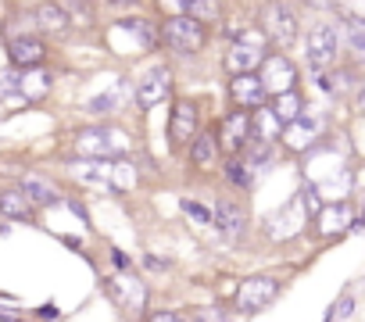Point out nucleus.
I'll use <instances>...</instances> for the list:
<instances>
[{
    "instance_id": "393cba45",
    "label": "nucleus",
    "mask_w": 365,
    "mask_h": 322,
    "mask_svg": "<svg viewBox=\"0 0 365 322\" xmlns=\"http://www.w3.org/2000/svg\"><path fill=\"white\" fill-rule=\"evenodd\" d=\"M22 90V76L19 72H0V100H8Z\"/></svg>"
},
{
    "instance_id": "f257e3e1",
    "label": "nucleus",
    "mask_w": 365,
    "mask_h": 322,
    "mask_svg": "<svg viewBox=\"0 0 365 322\" xmlns=\"http://www.w3.org/2000/svg\"><path fill=\"white\" fill-rule=\"evenodd\" d=\"M208 33H205V22L190 19V15H182V19H172L165 22V43L179 54H197L205 47Z\"/></svg>"
},
{
    "instance_id": "cd10ccee",
    "label": "nucleus",
    "mask_w": 365,
    "mask_h": 322,
    "mask_svg": "<svg viewBox=\"0 0 365 322\" xmlns=\"http://www.w3.org/2000/svg\"><path fill=\"white\" fill-rule=\"evenodd\" d=\"M329 315H333V318H336V315H340V318H347V315H351V297H344V301H340V308H333Z\"/></svg>"
},
{
    "instance_id": "f3484780",
    "label": "nucleus",
    "mask_w": 365,
    "mask_h": 322,
    "mask_svg": "<svg viewBox=\"0 0 365 322\" xmlns=\"http://www.w3.org/2000/svg\"><path fill=\"white\" fill-rule=\"evenodd\" d=\"M33 208V201L22 194V190H4L0 194V215H8V219H26Z\"/></svg>"
},
{
    "instance_id": "6ab92c4d",
    "label": "nucleus",
    "mask_w": 365,
    "mask_h": 322,
    "mask_svg": "<svg viewBox=\"0 0 365 322\" xmlns=\"http://www.w3.org/2000/svg\"><path fill=\"white\" fill-rule=\"evenodd\" d=\"M36 22H40V29H47V33H61V29H68V15H65L58 4H43V8L36 11Z\"/></svg>"
},
{
    "instance_id": "5701e85b",
    "label": "nucleus",
    "mask_w": 365,
    "mask_h": 322,
    "mask_svg": "<svg viewBox=\"0 0 365 322\" xmlns=\"http://www.w3.org/2000/svg\"><path fill=\"white\" fill-rule=\"evenodd\" d=\"M194 161H197L201 169H208V165H212V161H215V136H208V133H205V136H197V140H194Z\"/></svg>"
},
{
    "instance_id": "20e7f679",
    "label": "nucleus",
    "mask_w": 365,
    "mask_h": 322,
    "mask_svg": "<svg viewBox=\"0 0 365 322\" xmlns=\"http://www.w3.org/2000/svg\"><path fill=\"white\" fill-rule=\"evenodd\" d=\"M76 176L97 190H125L129 187V172H115L111 157H93V161H83L76 165Z\"/></svg>"
},
{
    "instance_id": "9b49d317",
    "label": "nucleus",
    "mask_w": 365,
    "mask_h": 322,
    "mask_svg": "<svg viewBox=\"0 0 365 322\" xmlns=\"http://www.w3.org/2000/svg\"><path fill=\"white\" fill-rule=\"evenodd\" d=\"M194 129H197V104H194V100H179V104H175V115H172V125H168L172 143L194 140Z\"/></svg>"
},
{
    "instance_id": "0eeeda50",
    "label": "nucleus",
    "mask_w": 365,
    "mask_h": 322,
    "mask_svg": "<svg viewBox=\"0 0 365 322\" xmlns=\"http://www.w3.org/2000/svg\"><path fill=\"white\" fill-rule=\"evenodd\" d=\"M265 58V47H262V40H255V36H240L233 47H230V54H226V72L233 76V72H255V65Z\"/></svg>"
},
{
    "instance_id": "aec40b11",
    "label": "nucleus",
    "mask_w": 365,
    "mask_h": 322,
    "mask_svg": "<svg viewBox=\"0 0 365 322\" xmlns=\"http://www.w3.org/2000/svg\"><path fill=\"white\" fill-rule=\"evenodd\" d=\"M182 8H187V15L197 19V22H215L219 19V0H182Z\"/></svg>"
},
{
    "instance_id": "4468645a",
    "label": "nucleus",
    "mask_w": 365,
    "mask_h": 322,
    "mask_svg": "<svg viewBox=\"0 0 365 322\" xmlns=\"http://www.w3.org/2000/svg\"><path fill=\"white\" fill-rule=\"evenodd\" d=\"M219 133H222L219 140H222V147H226V150H240V147H244V140L251 136V118H247L244 111H237V115H230V118L222 122V129H219Z\"/></svg>"
},
{
    "instance_id": "b1692460",
    "label": "nucleus",
    "mask_w": 365,
    "mask_h": 322,
    "mask_svg": "<svg viewBox=\"0 0 365 322\" xmlns=\"http://www.w3.org/2000/svg\"><path fill=\"white\" fill-rule=\"evenodd\" d=\"M347 40H351V51L354 54H361L365 51V29H361V19H347Z\"/></svg>"
},
{
    "instance_id": "423d86ee",
    "label": "nucleus",
    "mask_w": 365,
    "mask_h": 322,
    "mask_svg": "<svg viewBox=\"0 0 365 322\" xmlns=\"http://www.w3.org/2000/svg\"><path fill=\"white\" fill-rule=\"evenodd\" d=\"M276 294H279V279H272V276H251V279L240 286L237 304H240L244 311H262L265 304H272Z\"/></svg>"
},
{
    "instance_id": "dca6fc26",
    "label": "nucleus",
    "mask_w": 365,
    "mask_h": 322,
    "mask_svg": "<svg viewBox=\"0 0 365 322\" xmlns=\"http://www.w3.org/2000/svg\"><path fill=\"white\" fill-rule=\"evenodd\" d=\"M33 204H58V190L47 183V180H40V176H22V187H19Z\"/></svg>"
},
{
    "instance_id": "1a4fd4ad",
    "label": "nucleus",
    "mask_w": 365,
    "mask_h": 322,
    "mask_svg": "<svg viewBox=\"0 0 365 322\" xmlns=\"http://www.w3.org/2000/svg\"><path fill=\"white\" fill-rule=\"evenodd\" d=\"M168 86H172V72H168V68H150V72L140 79V86H136L140 108H154L158 100H165Z\"/></svg>"
},
{
    "instance_id": "f8f14e48",
    "label": "nucleus",
    "mask_w": 365,
    "mask_h": 322,
    "mask_svg": "<svg viewBox=\"0 0 365 322\" xmlns=\"http://www.w3.org/2000/svg\"><path fill=\"white\" fill-rule=\"evenodd\" d=\"M262 61H265V76H262V86L265 90H276L279 93V90H290L294 86V65L287 58L276 54V58H262Z\"/></svg>"
},
{
    "instance_id": "2eb2a0df",
    "label": "nucleus",
    "mask_w": 365,
    "mask_h": 322,
    "mask_svg": "<svg viewBox=\"0 0 365 322\" xmlns=\"http://www.w3.org/2000/svg\"><path fill=\"white\" fill-rule=\"evenodd\" d=\"M215 222H219V229H222L226 240H237L244 233V212L233 201H219L215 204Z\"/></svg>"
},
{
    "instance_id": "f03ea898",
    "label": "nucleus",
    "mask_w": 365,
    "mask_h": 322,
    "mask_svg": "<svg viewBox=\"0 0 365 322\" xmlns=\"http://www.w3.org/2000/svg\"><path fill=\"white\" fill-rule=\"evenodd\" d=\"M79 154L86 157H122L129 150L125 136H118V129H83L76 136Z\"/></svg>"
},
{
    "instance_id": "6e6552de",
    "label": "nucleus",
    "mask_w": 365,
    "mask_h": 322,
    "mask_svg": "<svg viewBox=\"0 0 365 322\" xmlns=\"http://www.w3.org/2000/svg\"><path fill=\"white\" fill-rule=\"evenodd\" d=\"M265 86H262V76L255 72H233V83H230V97L233 104L240 108H262L265 104Z\"/></svg>"
},
{
    "instance_id": "a211bd4d",
    "label": "nucleus",
    "mask_w": 365,
    "mask_h": 322,
    "mask_svg": "<svg viewBox=\"0 0 365 322\" xmlns=\"http://www.w3.org/2000/svg\"><path fill=\"white\" fill-rule=\"evenodd\" d=\"M269 111H272L279 122H290V118H297V115H301V97H297L294 90H279V93H276V100L269 104Z\"/></svg>"
},
{
    "instance_id": "c85d7f7f",
    "label": "nucleus",
    "mask_w": 365,
    "mask_h": 322,
    "mask_svg": "<svg viewBox=\"0 0 365 322\" xmlns=\"http://www.w3.org/2000/svg\"><path fill=\"white\" fill-rule=\"evenodd\" d=\"M304 4H315V8H326V4H333V0H304Z\"/></svg>"
},
{
    "instance_id": "412c9836",
    "label": "nucleus",
    "mask_w": 365,
    "mask_h": 322,
    "mask_svg": "<svg viewBox=\"0 0 365 322\" xmlns=\"http://www.w3.org/2000/svg\"><path fill=\"white\" fill-rule=\"evenodd\" d=\"M312 136H315V122H304L301 115L290 118V133H287L290 147H304V143H312Z\"/></svg>"
},
{
    "instance_id": "39448f33",
    "label": "nucleus",
    "mask_w": 365,
    "mask_h": 322,
    "mask_svg": "<svg viewBox=\"0 0 365 322\" xmlns=\"http://www.w3.org/2000/svg\"><path fill=\"white\" fill-rule=\"evenodd\" d=\"M336 61V29L333 26H315L308 33V65L315 72H326Z\"/></svg>"
},
{
    "instance_id": "bb28decb",
    "label": "nucleus",
    "mask_w": 365,
    "mask_h": 322,
    "mask_svg": "<svg viewBox=\"0 0 365 322\" xmlns=\"http://www.w3.org/2000/svg\"><path fill=\"white\" fill-rule=\"evenodd\" d=\"M226 172H230V180H233V183H240V187H251V172H244V169L237 165V161H230V165H226Z\"/></svg>"
},
{
    "instance_id": "ddd939ff",
    "label": "nucleus",
    "mask_w": 365,
    "mask_h": 322,
    "mask_svg": "<svg viewBox=\"0 0 365 322\" xmlns=\"http://www.w3.org/2000/svg\"><path fill=\"white\" fill-rule=\"evenodd\" d=\"M108 294L125 304V308H140L143 304V286L136 283V276H111L108 279Z\"/></svg>"
},
{
    "instance_id": "c756f323",
    "label": "nucleus",
    "mask_w": 365,
    "mask_h": 322,
    "mask_svg": "<svg viewBox=\"0 0 365 322\" xmlns=\"http://www.w3.org/2000/svg\"><path fill=\"white\" fill-rule=\"evenodd\" d=\"M111 4H140V0H111Z\"/></svg>"
},
{
    "instance_id": "7ed1b4c3",
    "label": "nucleus",
    "mask_w": 365,
    "mask_h": 322,
    "mask_svg": "<svg viewBox=\"0 0 365 322\" xmlns=\"http://www.w3.org/2000/svg\"><path fill=\"white\" fill-rule=\"evenodd\" d=\"M262 26L279 47H290L297 40V19H294L290 4H283V0H269L262 8Z\"/></svg>"
},
{
    "instance_id": "4be33fe9",
    "label": "nucleus",
    "mask_w": 365,
    "mask_h": 322,
    "mask_svg": "<svg viewBox=\"0 0 365 322\" xmlns=\"http://www.w3.org/2000/svg\"><path fill=\"white\" fill-rule=\"evenodd\" d=\"M125 93H129L125 86H115L111 93H101V97H93V100H90V111H93V115H104V111H115V108H118V100H122Z\"/></svg>"
},
{
    "instance_id": "9d476101",
    "label": "nucleus",
    "mask_w": 365,
    "mask_h": 322,
    "mask_svg": "<svg viewBox=\"0 0 365 322\" xmlns=\"http://www.w3.org/2000/svg\"><path fill=\"white\" fill-rule=\"evenodd\" d=\"M8 54H11V61H15L19 68H36V65L47 58V47H43L36 36H15V40L8 43Z\"/></svg>"
},
{
    "instance_id": "a878e982",
    "label": "nucleus",
    "mask_w": 365,
    "mask_h": 322,
    "mask_svg": "<svg viewBox=\"0 0 365 322\" xmlns=\"http://www.w3.org/2000/svg\"><path fill=\"white\" fill-rule=\"evenodd\" d=\"M182 212H187L197 226H208V222H212V212H208L205 204H197V201H182Z\"/></svg>"
}]
</instances>
